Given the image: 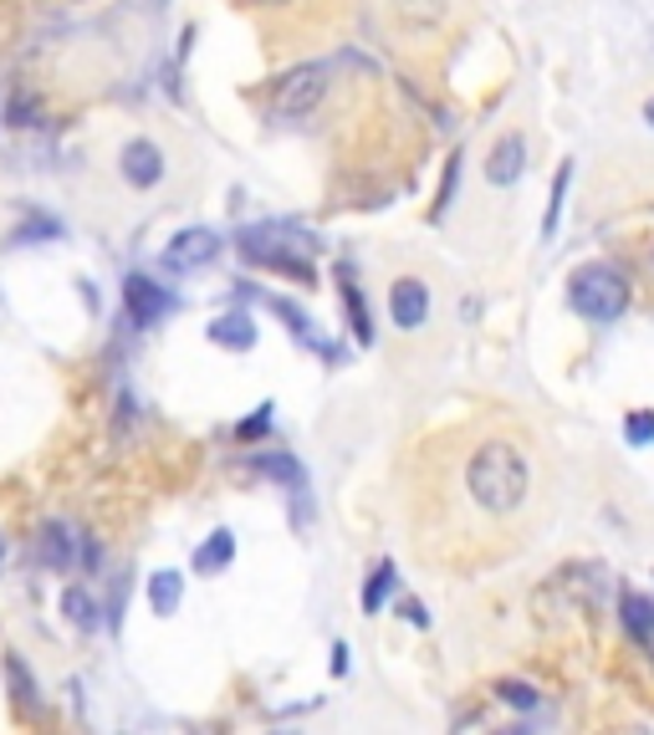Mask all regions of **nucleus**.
Instances as JSON below:
<instances>
[{"label": "nucleus", "instance_id": "f257e3e1", "mask_svg": "<svg viewBox=\"0 0 654 735\" xmlns=\"http://www.w3.org/2000/svg\"><path fill=\"white\" fill-rule=\"evenodd\" d=\"M465 490L481 511L490 516H511L527 506L532 496V471H527V455H521L511 440H486L471 450L465 460Z\"/></svg>", "mask_w": 654, "mask_h": 735}, {"label": "nucleus", "instance_id": "f03ea898", "mask_svg": "<svg viewBox=\"0 0 654 735\" xmlns=\"http://www.w3.org/2000/svg\"><path fill=\"white\" fill-rule=\"evenodd\" d=\"M236 250H240V261L267 265V271H282V276H292V281H307V286L317 281V271H313L317 240L307 236V230H297V225H286V220L240 225Z\"/></svg>", "mask_w": 654, "mask_h": 735}, {"label": "nucleus", "instance_id": "7ed1b4c3", "mask_svg": "<svg viewBox=\"0 0 654 735\" xmlns=\"http://www.w3.org/2000/svg\"><path fill=\"white\" fill-rule=\"evenodd\" d=\"M567 307L594 327L619 323V317L629 312V276L609 261L573 265V271H567Z\"/></svg>", "mask_w": 654, "mask_h": 735}, {"label": "nucleus", "instance_id": "20e7f679", "mask_svg": "<svg viewBox=\"0 0 654 735\" xmlns=\"http://www.w3.org/2000/svg\"><path fill=\"white\" fill-rule=\"evenodd\" d=\"M327 88H332V61H302V67L277 77V88H271V113H277V118H307V113L327 98Z\"/></svg>", "mask_w": 654, "mask_h": 735}, {"label": "nucleus", "instance_id": "39448f33", "mask_svg": "<svg viewBox=\"0 0 654 735\" xmlns=\"http://www.w3.org/2000/svg\"><path fill=\"white\" fill-rule=\"evenodd\" d=\"M221 230H210V225H184V230H174L169 236V246L159 250V265L169 271V276H194V271H205V265L221 261Z\"/></svg>", "mask_w": 654, "mask_h": 735}, {"label": "nucleus", "instance_id": "423d86ee", "mask_svg": "<svg viewBox=\"0 0 654 735\" xmlns=\"http://www.w3.org/2000/svg\"><path fill=\"white\" fill-rule=\"evenodd\" d=\"M123 312H128V323H134L138 332H149V327H159L164 317L179 312V292L154 276H144V271H128V276H123Z\"/></svg>", "mask_w": 654, "mask_h": 735}, {"label": "nucleus", "instance_id": "0eeeda50", "mask_svg": "<svg viewBox=\"0 0 654 735\" xmlns=\"http://www.w3.org/2000/svg\"><path fill=\"white\" fill-rule=\"evenodd\" d=\"M251 471L271 475L277 486H286V496H297V527H307V521H313V500H307V471H302L297 455H286V450H261V455H251Z\"/></svg>", "mask_w": 654, "mask_h": 735}, {"label": "nucleus", "instance_id": "6e6552de", "mask_svg": "<svg viewBox=\"0 0 654 735\" xmlns=\"http://www.w3.org/2000/svg\"><path fill=\"white\" fill-rule=\"evenodd\" d=\"M119 174H123V184H134V190H159L164 174H169L164 148L154 144V138H128L119 154Z\"/></svg>", "mask_w": 654, "mask_h": 735}, {"label": "nucleus", "instance_id": "1a4fd4ad", "mask_svg": "<svg viewBox=\"0 0 654 735\" xmlns=\"http://www.w3.org/2000/svg\"><path fill=\"white\" fill-rule=\"evenodd\" d=\"M388 317H394L399 332H419L430 323V286L419 276H399L388 286Z\"/></svg>", "mask_w": 654, "mask_h": 735}, {"label": "nucleus", "instance_id": "9d476101", "mask_svg": "<svg viewBox=\"0 0 654 735\" xmlns=\"http://www.w3.org/2000/svg\"><path fill=\"white\" fill-rule=\"evenodd\" d=\"M36 562L57 577L77 573V527H67V521H42V531H36Z\"/></svg>", "mask_w": 654, "mask_h": 735}, {"label": "nucleus", "instance_id": "9b49d317", "mask_svg": "<svg viewBox=\"0 0 654 735\" xmlns=\"http://www.w3.org/2000/svg\"><path fill=\"white\" fill-rule=\"evenodd\" d=\"M527 159H532V154H527V138H521V133H501L486 154V184L511 190V184L527 174Z\"/></svg>", "mask_w": 654, "mask_h": 735}, {"label": "nucleus", "instance_id": "f8f14e48", "mask_svg": "<svg viewBox=\"0 0 654 735\" xmlns=\"http://www.w3.org/2000/svg\"><path fill=\"white\" fill-rule=\"evenodd\" d=\"M0 669H5V690H11V705L26 715V721H42L46 705H42V690H36V675H31V664L15 654V648H5V659H0Z\"/></svg>", "mask_w": 654, "mask_h": 735}, {"label": "nucleus", "instance_id": "ddd939ff", "mask_svg": "<svg viewBox=\"0 0 654 735\" xmlns=\"http://www.w3.org/2000/svg\"><path fill=\"white\" fill-rule=\"evenodd\" d=\"M205 338L215 342V348H225V353H251L261 332H256V317H251V312H246V307H230V312H221V317L205 327Z\"/></svg>", "mask_w": 654, "mask_h": 735}, {"label": "nucleus", "instance_id": "4468645a", "mask_svg": "<svg viewBox=\"0 0 654 735\" xmlns=\"http://www.w3.org/2000/svg\"><path fill=\"white\" fill-rule=\"evenodd\" d=\"M230 562H236V531H230V527H215L205 542L194 546L190 573H194V577H221V573H230Z\"/></svg>", "mask_w": 654, "mask_h": 735}, {"label": "nucleus", "instance_id": "2eb2a0df", "mask_svg": "<svg viewBox=\"0 0 654 735\" xmlns=\"http://www.w3.org/2000/svg\"><path fill=\"white\" fill-rule=\"evenodd\" d=\"M338 292H342V307H348V332H353L358 348H373V312L363 302V286L353 281V265L342 261L338 265Z\"/></svg>", "mask_w": 654, "mask_h": 735}, {"label": "nucleus", "instance_id": "dca6fc26", "mask_svg": "<svg viewBox=\"0 0 654 735\" xmlns=\"http://www.w3.org/2000/svg\"><path fill=\"white\" fill-rule=\"evenodd\" d=\"M267 307L277 312V317H282L286 327H292V338H297L302 348H313L317 358H332V363H338V348H332V342H327L323 332H317V323L297 307V302H286V296H267Z\"/></svg>", "mask_w": 654, "mask_h": 735}, {"label": "nucleus", "instance_id": "f3484780", "mask_svg": "<svg viewBox=\"0 0 654 735\" xmlns=\"http://www.w3.org/2000/svg\"><path fill=\"white\" fill-rule=\"evenodd\" d=\"M57 608H61V618H67L77 633H103V603H98L82 583H67L61 598H57Z\"/></svg>", "mask_w": 654, "mask_h": 735}, {"label": "nucleus", "instance_id": "a211bd4d", "mask_svg": "<svg viewBox=\"0 0 654 735\" xmlns=\"http://www.w3.org/2000/svg\"><path fill=\"white\" fill-rule=\"evenodd\" d=\"M144 598H149V613L174 618L179 603H184V573H174V567H159V573H149V583H144Z\"/></svg>", "mask_w": 654, "mask_h": 735}, {"label": "nucleus", "instance_id": "6ab92c4d", "mask_svg": "<svg viewBox=\"0 0 654 735\" xmlns=\"http://www.w3.org/2000/svg\"><path fill=\"white\" fill-rule=\"evenodd\" d=\"M0 123L11 133H42L46 128V113H42V98L31 88H11V98H5V113H0Z\"/></svg>", "mask_w": 654, "mask_h": 735}, {"label": "nucleus", "instance_id": "aec40b11", "mask_svg": "<svg viewBox=\"0 0 654 735\" xmlns=\"http://www.w3.org/2000/svg\"><path fill=\"white\" fill-rule=\"evenodd\" d=\"M619 608H624V613H619V623L629 629V638L650 648L654 644V603L644 598V592H624V598H619Z\"/></svg>", "mask_w": 654, "mask_h": 735}, {"label": "nucleus", "instance_id": "412c9836", "mask_svg": "<svg viewBox=\"0 0 654 735\" xmlns=\"http://www.w3.org/2000/svg\"><path fill=\"white\" fill-rule=\"evenodd\" d=\"M567 184H573V159L557 163V174H552V190H548V215H542V240L557 236V225H563V210H567Z\"/></svg>", "mask_w": 654, "mask_h": 735}, {"label": "nucleus", "instance_id": "4be33fe9", "mask_svg": "<svg viewBox=\"0 0 654 735\" xmlns=\"http://www.w3.org/2000/svg\"><path fill=\"white\" fill-rule=\"evenodd\" d=\"M399 588V573H394V562H373V573L363 577V613H379L388 603V592Z\"/></svg>", "mask_w": 654, "mask_h": 735}, {"label": "nucleus", "instance_id": "5701e85b", "mask_svg": "<svg viewBox=\"0 0 654 735\" xmlns=\"http://www.w3.org/2000/svg\"><path fill=\"white\" fill-rule=\"evenodd\" d=\"M399 5L404 21H415V26H440L450 15V0H394Z\"/></svg>", "mask_w": 654, "mask_h": 735}, {"label": "nucleus", "instance_id": "b1692460", "mask_svg": "<svg viewBox=\"0 0 654 735\" xmlns=\"http://www.w3.org/2000/svg\"><path fill=\"white\" fill-rule=\"evenodd\" d=\"M271 425H277V404L267 398V404H256V414H251V419H240V425H236V440H240V444L267 440V434H271Z\"/></svg>", "mask_w": 654, "mask_h": 735}, {"label": "nucleus", "instance_id": "393cba45", "mask_svg": "<svg viewBox=\"0 0 654 735\" xmlns=\"http://www.w3.org/2000/svg\"><path fill=\"white\" fill-rule=\"evenodd\" d=\"M57 236H67L61 220H52V215H31V220L11 236V246H36V240H57Z\"/></svg>", "mask_w": 654, "mask_h": 735}, {"label": "nucleus", "instance_id": "a878e982", "mask_svg": "<svg viewBox=\"0 0 654 735\" xmlns=\"http://www.w3.org/2000/svg\"><path fill=\"white\" fill-rule=\"evenodd\" d=\"M624 444H629V450H650V444H654V409H629Z\"/></svg>", "mask_w": 654, "mask_h": 735}, {"label": "nucleus", "instance_id": "bb28decb", "mask_svg": "<svg viewBox=\"0 0 654 735\" xmlns=\"http://www.w3.org/2000/svg\"><path fill=\"white\" fill-rule=\"evenodd\" d=\"M455 190H461V154H450L446 179H440V194H435V220H446V210L455 205Z\"/></svg>", "mask_w": 654, "mask_h": 735}, {"label": "nucleus", "instance_id": "cd10ccee", "mask_svg": "<svg viewBox=\"0 0 654 735\" xmlns=\"http://www.w3.org/2000/svg\"><path fill=\"white\" fill-rule=\"evenodd\" d=\"M496 700L511 710H532L537 705V690L532 685H521V679H496Z\"/></svg>", "mask_w": 654, "mask_h": 735}, {"label": "nucleus", "instance_id": "c85d7f7f", "mask_svg": "<svg viewBox=\"0 0 654 735\" xmlns=\"http://www.w3.org/2000/svg\"><path fill=\"white\" fill-rule=\"evenodd\" d=\"M399 618L415 623V629H430V608L419 603V598H399Z\"/></svg>", "mask_w": 654, "mask_h": 735}, {"label": "nucleus", "instance_id": "c756f323", "mask_svg": "<svg viewBox=\"0 0 654 735\" xmlns=\"http://www.w3.org/2000/svg\"><path fill=\"white\" fill-rule=\"evenodd\" d=\"M332 675H348V644H332Z\"/></svg>", "mask_w": 654, "mask_h": 735}, {"label": "nucleus", "instance_id": "7c9ffc66", "mask_svg": "<svg viewBox=\"0 0 654 735\" xmlns=\"http://www.w3.org/2000/svg\"><path fill=\"white\" fill-rule=\"evenodd\" d=\"M644 128H654V98H644Z\"/></svg>", "mask_w": 654, "mask_h": 735}, {"label": "nucleus", "instance_id": "2f4dec72", "mask_svg": "<svg viewBox=\"0 0 654 735\" xmlns=\"http://www.w3.org/2000/svg\"><path fill=\"white\" fill-rule=\"evenodd\" d=\"M240 5H286V0H240Z\"/></svg>", "mask_w": 654, "mask_h": 735}, {"label": "nucleus", "instance_id": "473e14b6", "mask_svg": "<svg viewBox=\"0 0 654 735\" xmlns=\"http://www.w3.org/2000/svg\"><path fill=\"white\" fill-rule=\"evenodd\" d=\"M0 562H5V536H0Z\"/></svg>", "mask_w": 654, "mask_h": 735}]
</instances>
